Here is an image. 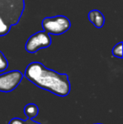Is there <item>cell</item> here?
I'll return each instance as SVG.
<instances>
[{"instance_id":"cell-1","label":"cell","mask_w":123,"mask_h":124,"mask_svg":"<svg viewBox=\"0 0 123 124\" xmlns=\"http://www.w3.org/2000/svg\"><path fill=\"white\" fill-rule=\"evenodd\" d=\"M24 76L37 87L58 96H67L71 91L68 75L47 69L41 62H30L25 69Z\"/></svg>"},{"instance_id":"cell-2","label":"cell","mask_w":123,"mask_h":124,"mask_svg":"<svg viewBox=\"0 0 123 124\" xmlns=\"http://www.w3.org/2000/svg\"><path fill=\"white\" fill-rule=\"evenodd\" d=\"M25 8V0H0V36L20 22Z\"/></svg>"},{"instance_id":"cell-3","label":"cell","mask_w":123,"mask_h":124,"mask_svg":"<svg viewBox=\"0 0 123 124\" xmlns=\"http://www.w3.org/2000/svg\"><path fill=\"white\" fill-rule=\"evenodd\" d=\"M43 31L50 35L61 36L71 28V21L64 15L46 17L41 21Z\"/></svg>"},{"instance_id":"cell-4","label":"cell","mask_w":123,"mask_h":124,"mask_svg":"<svg viewBox=\"0 0 123 124\" xmlns=\"http://www.w3.org/2000/svg\"><path fill=\"white\" fill-rule=\"evenodd\" d=\"M51 45L50 34L44 31H38L31 35L25 43V50L29 53H36L41 49L49 47Z\"/></svg>"},{"instance_id":"cell-5","label":"cell","mask_w":123,"mask_h":124,"mask_svg":"<svg viewBox=\"0 0 123 124\" xmlns=\"http://www.w3.org/2000/svg\"><path fill=\"white\" fill-rule=\"evenodd\" d=\"M24 74L20 70H12L0 74V92L8 93L18 87Z\"/></svg>"},{"instance_id":"cell-6","label":"cell","mask_w":123,"mask_h":124,"mask_svg":"<svg viewBox=\"0 0 123 124\" xmlns=\"http://www.w3.org/2000/svg\"><path fill=\"white\" fill-rule=\"evenodd\" d=\"M88 18H89V21L98 29L102 28L105 25V16L100 10L93 9L89 11L88 14Z\"/></svg>"},{"instance_id":"cell-7","label":"cell","mask_w":123,"mask_h":124,"mask_svg":"<svg viewBox=\"0 0 123 124\" xmlns=\"http://www.w3.org/2000/svg\"><path fill=\"white\" fill-rule=\"evenodd\" d=\"M24 112H25V116H27V118L33 119L36 116H37L38 114H39V108H38V106L36 104L30 103V104H27L25 106Z\"/></svg>"},{"instance_id":"cell-8","label":"cell","mask_w":123,"mask_h":124,"mask_svg":"<svg viewBox=\"0 0 123 124\" xmlns=\"http://www.w3.org/2000/svg\"><path fill=\"white\" fill-rule=\"evenodd\" d=\"M8 124H41V123L36 121H33L32 119H30V118H28L27 120H22L19 117H14L10 120Z\"/></svg>"},{"instance_id":"cell-9","label":"cell","mask_w":123,"mask_h":124,"mask_svg":"<svg viewBox=\"0 0 123 124\" xmlns=\"http://www.w3.org/2000/svg\"><path fill=\"white\" fill-rule=\"evenodd\" d=\"M112 55L118 58H122V42H119L114 46L112 49Z\"/></svg>"},{"instance_id":"cell-10","label":"cell","mask_w":123,"mask_h":124,"mask_svg":"<svg viewBox=\"0 0 123 124\" xmlns=\"http://www.w3.org/2000/svg\"><path fill=\"white\" fill-rule=\"evenodd\" d=\"M8 66V62L4 54L0 51V72H3L7 69Z\"/></svg>"},{"instance_id":"cell-11","label":"cell","mask_w":123,"mask_h":124,"mask_svg":"<svg viewBox=\"0 0 123 124\" xmlns=\"http://www.w3.org/2000/svg\"><path fill=\"white\" fill-rule=\"evenodd\" d=\"M94 124H101V123H94Z\"/></svg>"}]
</instances>
